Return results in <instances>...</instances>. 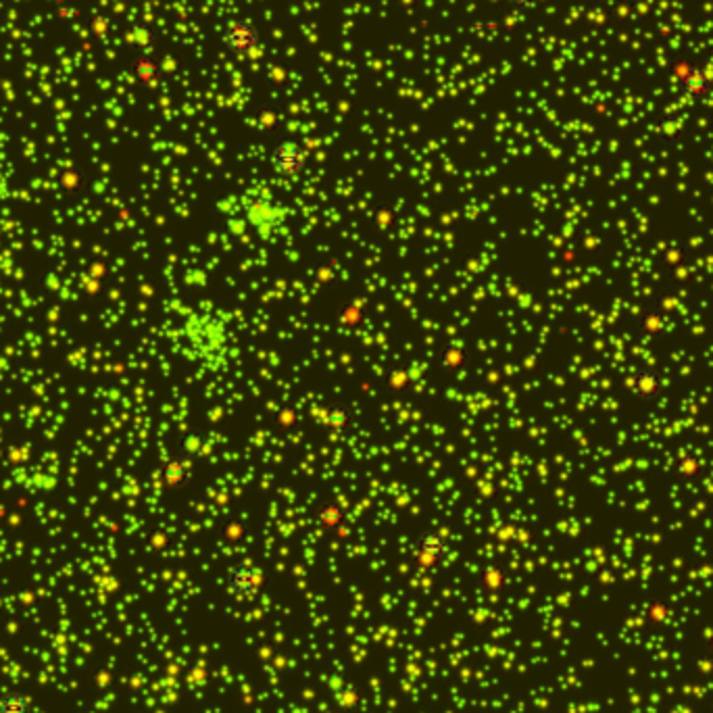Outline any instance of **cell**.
<instances>
[{"label": "cell", "mask_w": 713, "mask_h": 713, "mask_svg": "<svg viewBox=\"0 0 713 713\" xmlns=\"http://www.w3.org/2000/svg\"><path fill=\"white\" fill-rule=\"evenodd\" d=\"M225 584L236 596H251L263 584V574L252 563H236L228 570Z\"/></svg>", "instance_id": "cell-1"}, {"label": "cell", "mask_w": 713, "mask_h": 713, "mask_svg": "<svg viewBox=\"0 0 713 713\" xmlns=\"http://www.w3.org/2000/svg\"><path fill=\"white\" fill-rule=\"evenodd\" d=\"M630 390L632 394L642 401V403H653L661 396L664 392V379L653 370H640L630 379Z\"/></svg>", "instance_id": "cell-2"}, {"label": "cell", "mask_w": 713, "mask_h": 713, "mask_svg": "<svg viewBox=\"0 0 713 713\" xmlns=\"http://www.w3.org/2000/svg\"><path fill=\"white\" fill-rule=\"evenodd\" d=\"M271 163H273V167H276V171L280 175H296L302 169L305 155H302V151L296 144H282L273 153Z\"/></svg>", "instance_id": "cell-3"}, {"label": "cell", "mask_w": 713, "mask_h": 713, "mask_svg": "<svg viewBox=\"0 0 713 713\" xmlns=\"http://www.w3.org/2000/svg\"><path fill=\"white\" fill-rule=\"evenodd\" d=\"M247 215H249V219H251L252 223L261 230V234L265 236V228H276V225H280L286 213L282 209H278V207H273L271 203L254 201V203L249 205V213H247Z\"/></svg>", "instance_id": "cell-4"}, {"label": "cell", "mask_w": 713, "mask_h": 713, "mask_svg": "<svg viewBox=\"0 0 713 713\" xmlns=\"http://www.w3.org/2000/svg\"><path fill=\"white\" fill-rule=\"evenodd\" d=\"M447 553V541L438 532H428L420 538L418 545V561L421 567H432L442 555Z\"/></svg>", "instance_id": "cell-5"}, {"label": "cell", "mask_w": 713, "mask_h": 713, "mask_svg": "<svg viewBox=\"0 0 713 713\" xmlns=\"http://www.w3.org/2000/svg\"><path fill=\"white\" fill-rule=\"evenodd\" d=\"M712 82L707 80V76L703 73V69L699 67H693L684 78H682V92L688 94V96H705L709 90H712Z\"/></svg>", "instance_id": "cell-6"}, {"label": "cell", "mask_w": 713, "mask_h": 713, "mask_svg": "<svg viewBox=\"0 0 713 713\" xmlns=\"http://www.w3.org/2000/svg\"><path fill=\"white\" fill-rule=\"evenodd\" d=\"M134 73H136V78L142 80V82H153L155 76H157V65H155L153 59L142 57V59L136 61V65H134Z\"/></svg>", "instance_id": "cell-7"}, {"label": "cell", "mask_w": 713, "mask_h": 713, "mask_svg": "<svg viewBox=\"0 0 713 713\" xmlns=\"http://www.w3.org/2000/svg\"><path fill=\"white\" fill-rule=\"evenodd\" d=\"M682 129H684V122H682L680 117H666V119L659 122L657 134H659L661 138H666V140H671V138H676Z\"/></svg>", "instance_id": "cell-8"}, {"label": "cell", "mask_w": 713, "mask_h": 713, "mask_svg": "<svg viewBox=\"0 0 713 713\" xmlns=\"http://www.w3.org/2000/svg\"><path fill=\"white\" fill-rule=\"evenodd\" d=\"M690 69H693V65H690L688 61H678V63L673 65V76L682 80V78H684V76H686Z\"/></svg>", "instance_id": "cell-9"}, {"label": "cell", "mask_w": 713, "mask_h": 713, "mask_svg": "<svg viewBox=\"0 0 713 713\" xmlns=\"http://www.w3.org/2000/svg\"><path fill=\"white\" fill-rule=\"evenodd\" d=\"M701 69H703V73L707 76V80H709V82L713 84V63H707V65H705V67H701Z\"/></svg>", "instance_id": "cell-10"}]
</instances>
